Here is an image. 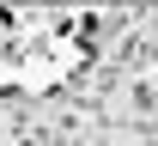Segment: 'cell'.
I'll return each instance as SVG.
<instances>
[{
  "mask_svg": "<svg viewBox=\"0 0 158 146\" xmlns=\"http://www.w3.org/2000/svg\"><path fill=\"white\" fill-rule=\"evenodd\" d=\"M24 19H31V12H12V6H0V55H12V49L24 43Z\"/></svg>",
  "mask_w": 158,
  "mask_h": 146,
  "instance_id": "cell-1",
  "label": "cell"
}]
</instances>
